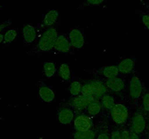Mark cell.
<instances>
[{
    "label": "cell",
    "instance_id": "obj_21",
    "mask_svg": "<svg viewBox=\"0 0 149 139\" xmlns=\"http://www.w3.org/2000/svg\"><path fill=\"white\" fill-rule=\"evenodd\" d=\"M101 104L102 107H104L105 109L108 110H111L114 105L116 104L115 99L111 95L109 94H105L104 96H102L101 98Z\"/></svg>",
    "mask_w": 149,
    "mask_h": 139
},
{
    "label": "cell",
    "instance_id": "obj_23",
    "mask_svg": "<svg viewBox=\"0 0 149 139\" xmlns=\"http://www.w3.org/2000/svg\"><path fill=\"white\" fill-rule=\"evenodd\" d=\"M17 36V31L15 29H10L4 34V41L6 43H10L15 40Z\"/></svg>",
    "mask_w": 149,
    "mask_h": 139
},
{
    "label": "cell",
    "instance_id": "obj_6",
    "mask_svg": "<svg viewBox=\"0 0 149 139\" xmlns=\"http://www.w3.org/2000/svg\"><path fill=\"white\" fill-rule=\"evenodd\" d=\"M143 93V85L141 79L137 76H133L129 83V94L133 99H138Z\"/></svg>",
    "mask_w": 149,
    "mask_h": 139
},
{
    "label": "cell",
    "instance_id": "obj_5",
    "mask_svg": "<svg viewBox=\"0 0 149 139\" xmlns=\"http://www.w3.org/2000/svg\"><path fill=\"white\" fill-rule=\"evenodd\" d=\"M68 38H69V41L72 47L80 49L84 46V42H85L84 36L82 32L79 29H71L69 32Z\"/></svg>",
    "mask_w": 149,
    "mask_h": 139
},
{
    "label": "cell",
    "instance_id": "obj_32",
    "mask_svg": "<svg viewBox=\"0 0 149 139\" xmlns=\"http://www.w3.org/2000/svg\"><path fill=\"white\" fill-rule=\"evenodd\" d=\"M4 41V35L0 33V43Z\"/></svg>",
    "mask_w": 149,
    "mask_h": 139
},
{
    "label": "cell",
    "instance_id": "obj_24",
    "mask_svg": "<svg viewBox=\"0 0 149 139\" xmlns=\"http://www.w3.org/2000/svg\"><path fill=\"white\" fill-rule=\"evenodd\" d=\"M81 95L83 96H95V91L93 87L90 83H85L82 85L81 89Z\"/></svg>",
    "mask_w": 149,
    "mask_h": 139
},
{
    "label": "cell",
    "instance_id": "obj_22",
    "mask_svg": "<svg viewBox=\"0 0 149 139\" xmlns=\"http://www.w3.org/2000/svg\"><path fill=\"white\" fill-rule=\"evenodd\" d=\"M81 89H82V85L79 81H74L70 84L69 92L73 96L79 95L81 93Z\"/></svg>",
    "mask_w": 149,
    "mask_h": 139
},
{
    "label": "cell",
    "instance_id": "obj_9",
    "mask_svg": "<svg viewBox=\"0 0 149 139\" xmlns=\"http://www.w3.org/2000/svg\"><path fill=\"white\" fill-rule=\"evenodd\" d=\"M71 44L69 40L64 35H59L55 42L54 49L61 53H67L71 49Z\"/></svg>",
    "mask_w": 149,
    "mask_h": 139
},
{
    "label": "cell",
    "instance_id": "obj_3",
    "mask_svg": "<svg viewBox=\"0 0 149 139\" xmlns=\"http://www.w3.org/2000/svg\"><path fill=\"white\" fill-rule=\"evenodd\" d=\"M93 123L91 118L86 114H79L74 120L75 131H86L93 129Z\"/></svg>",
    "mask_w": 149,
    "mask_h": 139
},
{
    "label": "cell",
    "instance_id": "obj_1",
    "mask_svg": "<svg viewBox=\"0 0 149 139\" xmlns=\"http://www.w3.org/2000/svg\"><path fill=\"white\" fill-rule=\"evenodd\" d=\"M58 31L54 28H49L47 29L40 38L37 47L40 51L44 52H49L54 49L55 42L58 39Z\"/></svg>",
    "mask_w": 149,
    "mask_h": 139
},
{
    "label": "cell",
    "instance_id": "obj_27",
    "mask_svg": "<svg viewBox=\"0 0 149 139\" xmlns=\"http://www.w3.org/2000/svg\"><path fill=\"white\" fill-rule=\"evenodd\" d=\"M111 139H122V132L118 130H114L112 131Z\"/></svg>",
    "mask_w": 149,
    "mask_h": 139
},
{
    "label": "cell",
    "instance_id": "obj_8",
    "mask_svg": "<svg viewBox=\"0 0 149 139\" xmlns=\"http://www.w3.org/2000/svg\"><path fill=\"white\" fill-rule=\"evenodd\" d=\"M74 112L71 109L63 107L58 111V120L63 125H68L74 120Z\"/></svg>",
    "mask_w": 149,
    "mask_h": 139
},
{
    "label": "cell",
    "instance_id": "obj_25",
    "mask_svg": "<svg viewBox=\"0 0 149 139\" xmlns=\"http://www.w3.org/2000/svg\"><path fill=\"white\" fill-rule=\"evenodd\" d=\"M143 108L146 112H149V93L144 94L142 99Z\"/></svg>",
    "mask_w": 149,
    "mask_h": 139
},
{
    "label": "cell",
    "instance_id": "obj_14",
    "mask_svg": "<svg viewBox=\"0 0 149 139\" xmlns=\"http://www.w3.org/2000/svg\"><path fill=\"white\" fill-rule=\"evenodd\" d=\"M95 91V96L96 98H100L104 96L107 91V87L106 84L99 80H92L90 82Z\"/></svg>",
    "mask_w": 149,
    "mask_h": 139
},
{
    "label": "cell",
    "instance_id": "obj_16",
    "mask_svg": "<svg viewBox=\"0 0 149 139\" xmlns=\"http://www.w3.org/2000/svg\"><path fill=\"white\" fill-rule=\"evenodd\" d=\"M100 72L105 78H106L107 79H110V78L118 77L119 70L118 69V67L116 65H110V66L105 67L104 68H103Z\"/></svg>",
    "mask_w": 149,
    "mask_h": 139
},
{
    "label": "cell",
    "instance_id": "obj_12",
    "mask_svg": "<svg viewBox=\"0 0 149 139\" xmlns=\"http://www.w3.org/2000/svg\"><path fill=\"white\" fill-rule=\"evenodd\" d=\"M68 104L71 107L77 111H82V110L87 109L88 104L86 102V100L83 95H79L77 96H74V98H71L68 101Z\"/></svg>",
    "mask_w": 149,
    "mask_h": 139
},
{
    "label": "cell",
    "instance_id": "obj_26",
    "mask_svg": "<svg viewBox=\"0 0 149 139\" xmlns=\"http://www.w3.org/2000/svg\"><path fill=\"white\" fill-rule=\"evenodd\" d=\"M141 21H142L143 24L146 26V28L149 30V14H143L141 17Z\"/></svg>",
    "mask_w": 149,
    "mask_h": 139
},
{
    "label": "cell",
    "instance_id": "obj_20",
    "mask_svg": "<svg viewBox=\"0 0 149 139\" xmlns=\"http://www.w3.org/2000/svg\"><path fill=\"white\" fill-rule=\"evenodd\" d=\"M102 109L101 103L99 102L97 99L95 100L93 102L89 104L87 107V110L88 114L90 116H95L100 112Z\"/></svg>",
    "mask_w": 149,
    "mask_h": 139
},
{
    "label": "cell",
    "instance_id": "obj_4",
    "mask_svg": "<svg viewBox=\"0 0 149 139\" xmlns=\"http://www.w3.org/2000/svg\"><path fill=\"white\" fill-rule=\"evenodd\" d=\"M146 127V120L144 116L137 113L132 118L130 122V130L136 134H142Z\"/></svg>",
    "mask_w": 149,
    "mask_h": 139
},
{
    "label": "cell",
    "instance_id": "obj_11",
    "mask_svg": "<svg viewBox=\"0 0 149 139\" xmlns=\"http://www.w3.org/2000/svg\"><path fill=\"white\" fill-rule=\"evenodd\" d=\"M38 93H39V98L44 102L50 103L55 99V92L53 91V90H52L47 85H42L39 87Z\"/></svg>",
    "mask_w": 149,
    "mask_h": 139
},
{
    "label": "cell",
    "instance_id": "obj_29",
    "mask_svg": "<svg viewBox=\"0 0 149 139\" xmlns=\"http://www.w3.org/2000/svg\"><path fill=\"white\" fill-rule=\"evenodd\" d=\"M122 139H130V131L128 130H122Z\"/></svg>",
    "mask_w": 149,
    "mask_h": 139
},
{
    "label": "cell",
    "instance_id": "obj_31",
    "mask_svg": "<svg viewBox=\"0 0 149 139\" xmlns=\"http://www.w3.org/2000/svg\"><path fill=\"white\" fill-rule=\"evenodd\" d=\"M130 139H140L139 135L136 134L131 130H130Z\"/></svg>",
    "mask_w": 149,
    "mask_h": 139
},
{
    "label": "cell",
    "instance_id": "obj_33",
    "mask_svg": "<svg viewBox=\"0 0 149 139\" xmlns=\"http://www.w3.org/2000/svg\"><path fill=\"white\" fill-rule=\"evenodd\" d=\"M148 117H149V112H148Z\"/></svg>",
    "mask_w": 149,
    "mask_h": 139
},
{
    "label": "cell",
    "instance_id": "obj_10",
    "mask_svg": "<svg viewBox=\"0 0 149 139\" xmlns=\"http://www.w3.org/2000/svg\"><path fill=\"white\" fill-rule=\"evenodd\" d=\"M22 35L25 42L28 43H33L36 38V28L31 24L24 25L22 29Z\"/></svg>",
    "mask_w": 149,
    "mask_h": 139
},
{
    "label": "cell",
    "instance_id": "obj_2",
    "mask_svg": "<svg viewBox=\"0 0 149 139\" xmlns=\"http://www.w3.org/2000/svg\"><path fill=\"white\" fill-rule=\"evenodd\" d=\"M110 111L112 120L116 125L124 124L129 117L127 107L123 104H116Z\"/></svg>",
    "mask_w": 149,
    "mask_h": 139
},
{
    "label": "cell",
    "instance_id": "obj_18",
    "mask_svg": "<svg viewBox=\"0 0 149 139\" xmlns=\"http://www.w3.org/2000/svg\"><path fill=\"white\" fill-rule=\"evenodd\" d=\"M58 75L60 78L65 81H68L71 79V72L69 65L66 63H62L58 69Z\"/></svg>",
    "mask_w": 149,
    "mask_h": 139
},
{
    "label": "cell",
    "instance_id": "obj_13",
    "mask_svg": "<svg viewBox=\"0 0 149 139\" xmlns=\"http://www.w3.org/2000/svg\"><path fill=\"white\" fill-rule=\"evenodd\" d=\"M117 67L119 72L122 74H129L132 72L135 68V61L131 58H125L119 62Z\"/></svg>",
    "mask_w": 149,
    "mask_h": 139
},
{
    "label": "cell",
    "instance_id": "obj_30",
    "mask_svg": "<svg viewBox=\"0 0 149 139\" xmlns=\"http://www.w3.org/2000/svg\"><path fill=\"white\" fill-rule=\"evenodd\" d=\"M97 139H111V136L107 133L102 132L97 136Z\"/></svg>",
    "mask_w": 149,
    "mask_h": 139
},
{
    "label": "cell",
    "instance_id": "obj_17",
    "mask_svg": "<svg viewBox=\"0 0 149 139\" xmlns=\"http://www.w3.org/2000/svg\"><path fill=\"white\" fill-rule=\"evenodd\" d=\"M57 68L55 64L51 61H47L43 65V73L47 78H52L55 75Z\"/></svg>",
    "mask_w": 149,
    "mask_h": 139
},
{
    "label": "cell",
    "instance_id": "obj_19",
    "mask_svg": "<svg viewBox=\"0 0 149 139\" xmlns=\"http://www.w3.org/2000/svg\"><path fill=\"white\" fill-rule=\"evenodd\" d=\"M96 132L93 129L86 131H75L74 139H95Z\"/></svg>",
    "mask_w": 149,
    "mask_h": 139
},
{
    "label": "cell",
    "instance_id": "obj_15",
    "mask_svg": "<svg viewBox=\"0 0 149 139\" xmlns=\"http://www.w3.org/2000/svg\"><path fill=\"white\" fill-rule=\"evenodd\" d=\"M59 17V13L57 10H51L45 15L43 19V24L46 27H52L56 23Z\"/></svg>",
    "mask_w": 149,
    "mask_h": 139
},
{
    "label": "cell",
    "instance_id": "obj_7",
    "mask_svg": "<svg viewBox=\"0 0 149 139\" xmlns=\"http://www.w3.org/2000/svg\"><path fill=\"white\" fill-rule=\"evenodd\" d=\"M106 85L113 92L119 93L125 89V82L122 78L116 77V78L106 80Z\"/></svg>",
    "mask_w": 149,
    "mask_h": 139
},
{
    "label": "cell",
    "instance_id": "obj_28",
    "mask_svg": "<svg viewBox=\"0 0 149 139\" xmlns=\"http://www.w3.org/2000/svg\"><path fill=\"white\" fill-rule=\"evenodd\" d=\"M105 0H85V2L88 5L91 6H97L101 4Z\"/></svg>",
    "mask_w": 149,
    "mask_h": 139
}]
</instances>
